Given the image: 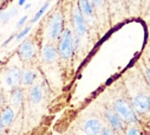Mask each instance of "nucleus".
I'll use <instances>...</instances> for the list:
<instances>
[{"label":"nucleus","mask_w":150,"mask_h":135,"mask_svg":"<svg viewBox=\"0 0 150 135\" xmlns=\"http://www.w3.org/2000/svg\"><path fill=\"white\" fill-rule=\"evenodd\" d=\"M112 108L117 112V114L122 117V120L127 124H137V123H139L138 114L134 109L130 99L122 98V97L115 98L114 102H112Z\"/></svg>","instance_id":"f257e3e1"},{"label":"nucleus","mask_w":150,"mask_h":135,"mask_svg":"<svg viewBox=\"0 0 150 135\" xmlns=\"http://www.w3.org/2000/svg\"><path fill=\"white\" fill-rule=\"evenodd\" d=\"M64 31V18L60 10H56L51 17L47 19V27H46V38L53 43L58 42L59 37Z\"/></svg>","instance_id":"f03ea898"},{"label":"nucleus","mask_w":150,"mask_h":135,"mask_svg":"<svg viewBox=\"0 0 150 135\" xmlns=\"http://www.w3.org/2000/svg\"><path fill=\"white\" fill-rule=\"evenodd\" d=\"M74 43H76V39L73 38L71 30L69 27L64 28L62 36L58 39V48H57L58 56L62 59H69L72 56L74 48H76V44Z\"/></svg>","instance_id":"7ed1b4c3"},{"label":"nucleus","mask_w":150,"mask_h":135,"mask_svg":"<svg viewBox=\"0 0 150 135\" xmlns=\"http://www.w3.org/2000/svg\"><path fill=\"white\" fill-rule=\"evenodd\" d=\"M104 117L106 119L109 126L111 128H114L117 134L118 133H123L127 129V123L122 120V117L117 114V112L114 108H106L104 112Z\"/></svg>","instance_id":"20e7f679"},{"label":"nucleus","mask_w":150,"mask_h":135,"mask_svg":"<svg viewBox=\"0 0 150 135\" xmlns=\"http://www.w3.org/2000/svg\"><path fill=\"white\" fill-rule=\"evenodd\" d=\"M18 56L23 62H31L37 57V46L35 44L27 39L20 44L18 48Z\"/></svg>","instance_id":"39448f33"},{"label":"nucleus","mask_w":150,"mask_h":135,"mask_svg":"<svg viewBox=\"0 0 150 135\" xmlns=\"http://www.w3.org/2000/svg\"><path fill=\"white\" fill-rule=\"evenodd\" d=\"M21 74H23V71L16 66H12L10 69H7L5 72V76H4L5 85L10 89H14V88L19 87L20 81H21Z\"/></svg>","instance_id":"423d86ee"},{"label":"nucleus","mask_w":150,"mask_h":135,"mask_svg":"<svg viewBox=\"0 0 150 135\" xmlns=\"http://www.w3.org/2000/svg\"><path fill=\"white\" fill-rule=\"evenodd\" d=\"M72 19H73V28L76 31L77 36L79 37H83L85 36L86 33V23H85V19H84V16L83 13L81 12L79 7H74L73 9V12H72Z\"/></svg>","instance_id":"0eeeda50"},{"label":"nucleus","mask_w":150,"mask_h":135,"mask_svg":"<svg viewBox=\"0 0 150 135\" xmlns=\"http://www.w3.org/2000/svg\"><path fill=\"white\" fill-rule=\"evenodd\" d=\"M58 55L57 48L53 45V43H46L42 49V57L45 63H52L56 60Z\"/></svg>","instance_id":"6e6552de"},{"label":"nucleus","mask_w":150,"mask_h":135,"mask_svg":"<svg viewBox=\"0 0 150 135\" xmlns=\"http://www.w3.org/2000/svg\"><path fill=\"white\" fill-rule=\"evenodd\" d=\"M27 97L30 99V102L33 104H38L42 98H43V90H42V85L39 83H33L27 92Z\"/></svg>","instance_id":"1a4fd4ad"},{"label":"nucleus","mask_w":150,"mask_h":135,"mask_svg":"<svg viewBox=\"0 0 150 135\" xmlns=\"http://www.w3.org/2000/svg\"><path fill=\"white\" fill-rule=\"evenodd\" d=\"M102 129V122L98 119H89L85 124L83 126V131L85 134H90V135H97L99 134Z\"/></svg>","instance_id":"9d476101"},{"label":"nucleus","mask_w":150,"mask_h":135,"mask_svg":"<svg viewBox=\"0 0 150 135\" xmlns=\"http://www.w3.org/2000/svg\"><path fill=\"white\" fill-rule=\"evenodd\" d=\"M35 80H37V74L33 70L27 69V70L23 71V74H21L20 84L24 87H31L33 83H35Z\"/></svg>","instance_id":"9b49d317"},{"label":"nucleus","mask_w":150,"mask_h":135,"mask_svg":"<svg viewBox=\"0 0 150 135\" xmlns=\"http://www.w3.org/2000/svg\"><path fill=\"white\" fill-rule=\"evenodd\" d=\"M24 101V91L20 88H14L11 91V104L14 107H20Z\"/></svg>","instance_id":"f8f14e48"},{"label":"nucleus","mask_w":150,"mask_h":135,"mask_svg":"<svg viewBox=\"0 0 150 135\" xmlns=\"http://www.w3.org/2000/svg\"><path fill=\"white\" fill-rule=\"evenodd\" d=\"M78 7L81 10V12L83 13L84 17L86 18H91L93 14V5L91 3V0H79L78 3Z\"/></svg>","instance_id":"ddd939ff"},{"label":"nucleus","mask_w":150,"mask_h":135,"mask_svg":"<svg viewBox=\"0 0 150 135\" xmlns=\"http://www.w3.org/2000/svg\"><path fill=\"white\" fill-rule=\"evenodd\" d=\"M0 119H1L5 127H10L14 120V110L11 107H6L5 109H3L1 114H0Z\"/></svg>","instance_id":"4468645a"},{"label":"nucleus","mask_w":150,"mask_h":135,"mask_svg":"<svg viewBox=\"0 0 150 135\" xmlns=\"http://www.w3.org/2000/svg\"><path fill=\"white\" fill-rule=\"evenodd\" d=\"M139 68L141 71L145 78V81L148 82V84L150 85V57L146 55V57L142 58L139 62Z\"/></svg>","instance_id":"2eb2a0df"},{"label":"nucleus","mask_w":150,"mask_h":135,"mask_svg":"<svg viewBox=\"0 0 150 135\" xmlns=\"http://www.w3.org/2000/svg\"><path fill=\"white\" fill-rule=\"evenodd\" d=\"M49 6H50V1H46V3L43 5V7H42V9H39V11L37 12V13H35V16L32 18V24H33V23H37V21H38V20L40 19V17L45 13V11L47 10V7H49Z\"/></svg>","instance_id":"dca6fc26"},{"label":"nucleus","mask_w":150,"mask_h":135,"mask_svg":"<svg viewBox=\"0 0 150 135\" xmlns=\"http://www.w3.org/2000/svg\"><path fill=\"white\" fill-rule=\"evenodd\" d=\"M124 133L128 134V135H139L141 130H139V128L136 124H130V127H127Z\"/></svg>","instance_id":"f3484780"},{"label":"nucleus","mask_w":150,"mask_h":135,"mask_svg":"<svg viewBox=\"0 0 150 135\" xmlns=\"http://www.w3.org/2000/svg\"><path fill=\"white\" fill-rule=\"evenodd\" d=\"M99 134H102V135H115V134H117V131L114 128H111L110 126L109 127H103L102 126V129H100Z\"/></svg>","instance_id":"a211bd4d"},{"label":"nucleus","mask_w":150,"mask_h":135,"mask_svg":"<svg viewBox=\"0 0 150 135\" xmlns=\"http://www.w3.org/2000/svg\"><path fill=\"white\" fill-rule=\"evenodd\" d=\"M30 30H31V26H26L25 28H23V30L19 32V35L16 36V39H17V41H21V39L27 35V33L30 32Z\"/></svg>","instance_id":"6ab92c4d"},{"label":"nucleus","mask_w":150,"mask_h":135,"mask_svg":"<svg viewBox=\"0 0 150 135\" xmlns=\"http://www.w3.org/2000/svg\"><path fill=\"white\" fill-rule=\"evenodd\" d=\"M26 20H27V17H26V16H24L21 19H19V21H18V24H17V27H21Z\"/></svg>","instance_id":"aec40b11"},{"label":"nucleus","mask_w":150,"mask_h":135,"mask_svg":"<svg viewBox=\"0 0 150 135\" xmlns=\"http://www.w3.org/2000/svg\"><path fill=\"white\" fill-rule=\"evenodd\" d=\"M4 103V92H3V89L0 88V106H3Z\"/></svg>","instance_id":"412c9836"},{"label":"nucleus","mask_w":150,"mask_h":135,"mask_svg":"<svg viewBox=\"0 0 150 135\" xmlns=\"http://www.w3.org/2000/svg\"><path fill=\"white\" fill-rule=\"evenodd\" d=\"M4 128H5V126H4L3 121H1V119H0V134H1V133L4 131Z\"/></svg>","instance_id":"4be33fe9"},{"label":"nucleus","mask_w":150,"mask_h":135,"mask_svg":"<svg viewBox=\"0 0 150 135\" xmlns=\"http://www.w3.org/2000/svg\"><path fill=\"white\" fill-rule=\"evenodd\" d=\"M25 1H26V0H19V3H18V4H19V6H23V5L25 4Z\"/></svg>","instance_id":"5701e85b"},{"label":"nucleus","mask_w":150,"mask_h":135,"mask_svg":"<svg viewBox=\"0 0 150 135\" xmlns=\"http://www.w3.org/2000/svg\"><path fill=\"white\" fill-rule=\"evenodd\" d=\"M6 1H8V0H0V3H6Z\"/></svg>","instance_id":"b1692460"},{"label":"nucleus","mask_w":150,"mask_h":135,"mask_svg":"<svg viewBox=\"0 0 150 135\" xmlns=\"http://www.w3.org/2000/svg\"><path fill=\"white\" fill-rule=\"evenodd\" d=\"M112 1H114V3H117V1H120V0H112Z\"/></svg>","instance_id":"393cba45"},{"label":"nucleus","mask_w":150,"mask_h":135,"mask_svg":"<svg viewBox=\"0 0 150 135\" xmlns=\"http://www.w3.org/2000/svg\"><path fill=\"white\" fill-rule=\"evenodd\" d=\"M149 119H150V113H149Z\"/></svg>","instance_id":"a878e982"},{"label":"nucleus","mask_w":150,"mask_h":135,"mask_svg":"<svg viewBox=\"0 0 150 135\" xmlns=\"http://www.w3.org/2000/svg\"><path fill=\"white\" fill-rule=\"evenodd\" d=\"M149 57H150V56H149Z\"/></svg>","instance_id":"bb28decb"}]
</instances>
